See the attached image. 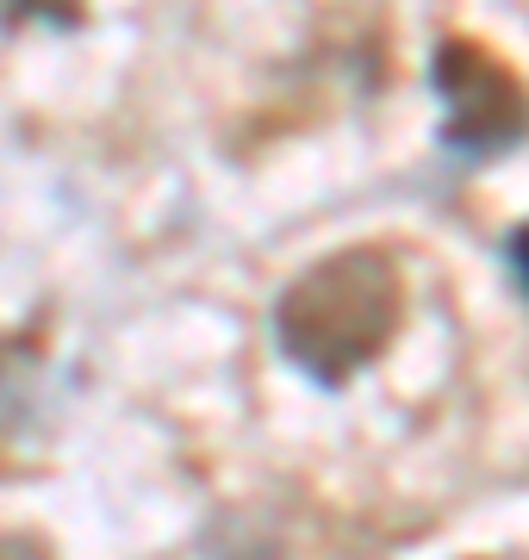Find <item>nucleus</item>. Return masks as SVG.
<instances>
[{
  "label": "nucleus",
  "instance_id": "nucleus-1",
  "mask_svg": "<svg viewBox=\"0 0 529 560\" xmlns=\"http://www.w3.org/2000/svg\"><path fill=\"white\" fill-rule=\"evenodd\" d=\"M274 349L318 393H343L392 349L405 324V268L387 243H349L274 293Z\"/></svg>",
  "mask_w": 529,
  "mask_h": 560
},
{
  "label": "nucleus",
  "instance_id": "nucleus-2",
  "mask_svg": "<svg viewBox=\"0 0 529 560\" xmlns=\"http://www.w3.org/2000/svg\"><path fill=\"white\" fill-rule=\"evenodd\" d=\"M430 88L443 101L436 143L461 162H498L529 138V81L492 44L448 32L430 50Z\"/></svg>",
  "mask_w": 529,
  "mask_h": 560
},
{
  "label": "nucleus",
  "instance_id": "nucleus-3",
  "mask_svg": "<svg viewBox=\"0 0 529 560\" xmlns=\"http://www.w3.org/2000/svg\"><path fill=\"white\" fill-rule=\"evenodd\" d=\"M7 20H57V25H75L82 20V0H0Z\"/></svg>",
  "mask_w": 529,
  "mask_h": 560
},
{
  "label": "nucleus",
  "instance_id": "nucleus-4",
  "mask_svg": "<svg viewBox=\"0 0 529 560\" xmlns=\"http://www.w3.org/2000/svg\"><path fill=\"white\" fill-rule=\"evenodd\" d=\"M505 268H510V280H517V287L529 293V219L505 237Z\"/></svg>",
  "mask_w": 529,
  "mask_h": 560
}]
</instances>
